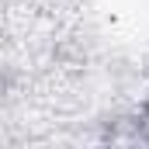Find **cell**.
I'll list each match as a JSON object with an SVG mask.
<instances>
[{
	"label": "cell",
	"mask_w": 149,
	"mask_h": 149,
	"mask_svg": "<svg viewBox=\"0 0 149 149\" xmlns=\"http://www.w3.org/2000/svg\"><path fill=\"white\" fill-rule=\"evenodd\" d=\"M108 149H149V118L132 114L114 121L108 132Z\"/></svg>",
	"instance_id": "obj_1"
}]
</instances>
